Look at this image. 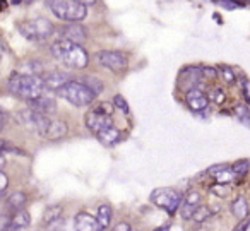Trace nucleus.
I'll return each mask as SVG.
<instances>
[{"instance_id":"nucleus-1","label":"nucleus","mask_w":250,"mask_h":231,"mask_svg":"<svg viewBox=\"0 0 250 231\" xmlns=\"http://www.w3.org/2000/svg\"><path fill=\"white\" fill-rule=\"evenodd\" d=\"M50 53L57 62H60L63 67H69V69L81 70L87 67V62H89V55L86 50L81 45H74L67 40H57L50 46Z\"/></svg>"},{"instance_id":"nucleus-2","label":"nucleus","mask_w":250,"mask_h":231,"mask_svg":"<svg viewBox=\"0 0 250 231\" xmlns=\"http://www.w3.org/2000/svg\"><path fill=\"white\" fill-rule=\"evenodd\" d=\"M7 89H9V93L21 98V100L31 101V100H36V98L43 96L45 86H43L42 79L36 76L14 74V76H11V79H9Z\"/></svg>"},{"instance_id":"nucleus-3","label":"nucleus","mask_w":250,"mask_h":231,"mask_svg":"<svg viewBox=\"0 0 250 231\" xmlns=\"http://www.w3.org/2000/svg\"><path fill=\"white\" fill-rule=\"evenodd\" d=\"M57 94L74 106H89L96 100V94L79 81H69L65 86L57 91Z\"/></svg>"},{"instance_id":"nucleus-4","label":"nucleus","mask_w":250,"mask_h":231,"mask_svg":"<svg viewBox=\"0 0 250 231\" xmlns=\"http://www.w3.org/2000/svg\"><path fill=\"white\" fill-rule=\"evenodd\" d=\"M48 7L55 18L67 22H79L87 16V7L74 0H48Z\"/></svg>"},{"instance_id":"nucleus-5","label":"nucleus","mask_w":250,"mask_h":231,"mask_svg":"<svg viewBox=\"0 0 250 231\" xmlns=\"http://www.w3.org/2000/svg\"><path fill=\"white\" fill-rule=\"evenodd\" d=\"M53 31H55V26L46 18L31 19V21H26L19 26V33L28 42H45L53 35Z\"/></svg>"},{"instance_id":"nucleus-6","label":"nucleus","mask_w":250,"mask_h":231,"mask_svg":"<svg viewBox=\"0 0 250 231\" xmlns=\"http://www.w3.org/2000/svg\"><path fill=\"white\" fill-rule=\"evenodd\" d=\"M149 199L153 204H156L158 207H161V209H165L170 214H173L177 209H180V204H182V195L177 190H171V189L154 190Z\"/></svg>"},{"instance_id":"nucleus-7","label":"nucleus","mask_w":250,"mask_h":231,"mask_svg":"<svg viewBox=\"0 0 250 231\" xmlns=\"http://www.w3.org/2000/svg\"><path fill=\"white\" fill-rule=\"evenodd\" d=\"M98 62L103 67H106L108 70H113V72H122V70L127 69V57L122 52H113V50H103V52L96 53Z\"/></svg>"},{"instance_id":"nucleus-8","label":"nucleus","mask_w":250,"mask_h":231,"mask_svg":"<svg viewBox=\"0 0 250 231\" xmlns=\"http://www.w3.org/2000/svg\"><path fill=\"white\" fill-rule=\"evenodd\" d=\"M40 79H42L45 89H50V91H59L60 87L65 86L69 81H72L69 74L62 72V70H50V72L42 74Z\"/></svg>"},{"instance_id":"nucleus-9","label":"nucleus","mask_w":250,"mask_h":231,"mask_svg":"<svg viewBox=\"0 0 250 231\" xmlns=\"http://www.w3.org/2000/svg\"><path fill=\"white\" fill-rule=\"evenodd\" d=\"M84 120H86V127L89 128L93 134H100L101 130H104V128L111 127V117H108V115H103L100 113V111L96 110H91L86 113V117H84Z\"/></svg>"},{"instance_id":"nucleus-10","label":"nucleus","mask_w":250,"mask_h":231,"mask_svg":"<svg viewBox=\"0 0 250 231\" xmlns=\"http://www.w3.org/2000/svg\"><path fill=\"white\" fill-rule=\"evenodd\" d=\"M60 40H67V42L74 43V45H83L87 40V33L83 26H79L77 22H72V24L60 29Z\"/></svg>"},{"instance_id":"nucleus-11","label":"nucleus","mask_w":250,"mask_h":231,"mask_svg":"<svg viewBox=\"0 0 250 231\" xmlns=\"http://www.w3.org/2000/svg\"><path fill=\"white\" fill-rule=\"evenodd\" d=\"M201 206V193L197 190L190 189L187 193H185L184 202L180 204V214L184 219H192L194 212L197 210V207Z\"/></svg>"},{"instance_id":"nucleus-12","label":"nucleus","mask_w":250,"mask_h":231,"mask_svg":"<svg viewBox=\"0 0 250 231\" xmlns=\"http://www.w3.org/2000/svg\"><path fill=\"white\" fill-rule=\"evenodd\" d=\"M29 105V110L36 111V113H42V115H46V117H50L52 113H55L57 111V101L55 98L52 96H40L36 98V100H31L28 101Z\"/></svg>"},{"instance_id":"nucleus-13","label":"nucleus","mask_w":250,"mask_h":231,"mask_svg":"<svg viewBox=\"0 0 250 231\" xmlns=\"http://www.w3.org/2000/svg\"><path fill=\"white\" fill-rule=\"evenodd\" d=\"M67 132H69V127H67L65 122L52 120V118H50L48 124H46V127H45V130L42 132V135H40V137L48 139V141H57V139L65 137Z\"/></svg>"},{"instance_id":"nucleus-14","label":"nucleus","mask_w":250,"mask_h":231,"mask_svg":"<svg viewBox=\"0 0 250 231\" xmlns=\"http://www.w3.org/2000/svg\"><path fill=\"white\" fill-rule=\"evenodd\" d=\"M185 101H187L188 108L192 111H204L209 106V98L202 93L199 87H192L187 94H185Z\"/></svg>"},{"instance_id":"nucleus-15","label":"nucleus","mask_w":250,"mask_h":231,"mask_svg":"<svg viewBox=\"0 0 250 231\" xmlns=\"http://www.w3.org/2000/svg\"><path fill=\"white\" fill-rule=\"evenodd\" d=\"M74 231H101L96 217L87 212H79L74 217Z\"/></svg>"},{"instance_id":"nucleus-16","label":"nucleus","mask_w":250,"mask_h":231,"mask_svg":"<svg viewBox=\"0 0 250 231\" xmlns=\"http://www.w3.org/2000/svg\"><path fill=\"white\" fill-rule=\"evenodd\" d=\"M208 173L216 180V183H229L233 178H235V173L231 171V166H226V165H216L212 168L208 169Z\"/></svg>"},{"instance_id":"nucleus-17","label":"nucleus","mask_w":250,"mask_h":231,"mask_svg":"<svg viewBox=\"0 0 250 231\" xmlns=\"http://www.w3.org/2000/svg\"><path fill=\"white\" fill-rule=\"evenodd\" d=\"M29 224H31V216H29L28 210H18L11 216V224H9L7 231H24Z\"/></svg>"},{"instance_id":"nucleus-18","label":"nucleus","mask_w":250,"mask_h":231,"mask_svg":"<svg viewBox=\"0 0 250 231\" xmlns=\"http://www.w3.org/2000/svg\"><path fill=\"white\" fill-rule=\"evenodd\" d=\"M26 200H28L26 193L21 192V190H18V192H14L12 195H9L7 210H9V212H18V210H22V209H24V206H26Z\"/></svg>"},{"instance_id":"nucleus-19","label":"nucleus","mask_w":250,"mask_h":231,"mask_svg":"<svg viewBox=\"0 0 250 231\" xmlns=\"http://www.w3.org/2000/svg\"><path fill=\"white\" fill-rule=\"evenodd\" d=\"M111 217H113V210L108 204H101L98 207V214H96V221H98V226H100L101 231H104L111 223Z\"/></svg>"},{"instance_id":"nucleus-20","label":"nucleus","mask_w":250,"mask_h":231,"mask_svg":"<svg viewBox=\"0 0 250 231\" xmlns=\"http://www.w3.org/2000/svg\"><path fill=\"white\" fill-rule=\"evenodd\" d=\"M96 135L104 146H113L122 139V132L118 130V128H115L113 125L108 127V128H104V130H101L100 134H96Z\"/></svg>"},{"instance_id":"nucleus-21","label":"nucleus","mask_w":250,"mask_h":231,"mask_svg":"<svg viewBox=\"0 0 250 231\" xmlns=\"http://www.w3.org/2000/svg\"><path fill=\"white\" fill-rule=\"evenodd\" d=\"M231 212L235 217H238L240 221L247 219V214H249V204H247L245 197H236L231 204Z\"/></svg>"},{"instance_id":"nucleus-22","label":"nucleus","mask_w":250,"mask_h":231,"mask_svg":"<svg viewBox=\"0 0 250 231\" xmlns=\"http://www.w3.org/2000/svg\"><path fill=\"white\" fill-rule=\"evenodd\" d=\"M62 217V207L60 206H50L46 207L45 214H43V223L45 224H53Z\"/></svg>"},{"instance_id":"nucleus-23","label":"nucleus","mask_w":250,"mask_h":231,"mask_svg":"<svg viewBox=\"0 0 250 231\" xmlns=\"http://www.w3.org/2000/svg\"><path fill=\"white\" fill-rule=\"evenodd\" d=\"M24 69H22L21 74H26V76H36L40 77L43 74V63L38 62V60H29V62H26Z\"/></svg>"},{"instance_id":"nucleus-24","label":"nucleus","mask_w":250,"mask_h":231,"mask_svg":"<svg viewBox=\"0 0 250 231\" xmlns=\"http://www.w3.org/2000/svg\"><path fill=\"white\" fill-rule=\"evenodd\" d=\"M79 83H83L86 87H89L94 94H100L101 91H103V84H101V81L96 79V77H83Z\"/></svg>"},{"instance_id":"nucleus-25","label":"nucleus","mask_w":250,"mask_h":231,"mask_svg":"<svg viewBox=\"0 0 250 231\" xmlns=\"http://www.w3.org/2000/svg\"><path fill=\"white\" fill-rule=\"evenodd\" d=\"M218 76L221 77L223 81H225L226 84H233L235 83V72H233L231 69H229V67H226V65H221V67H218Z\"/></svg>"},{"instance_id":"nucleus-26","label":"nucleus","mask_w":250,"mask_h":231,"mask_svg":"<svg viewBox=\"0 0 250 231\" xmlns=\"http://www.w3.org/2000/svg\"><path fill=\"white\" fill-rule=\"evenodd\" d=\"M250 169V163L247 159H242V161H236L235 165L231 166V171L235 173V176H245Z\"/></svg>"},{"instance_id":"nucleus-27","label":"nucleus","mask_w":250,"mask_h":231,"mask_svg":"<svg viewBox=\"0 0 250 231\" xmlns=\"http://www.w3.org/2000/svg\"><path fill=\"white\" fill-rule=\"evenodd\" d=\"M209 216H211V210H209V207L208 206H199L197 210L194 212V216H192V219H194L195 223H204Z\"/></svg>"},{"instance_id":"nucleus-28","label":"nucleus","mask_w":250,"mask_h":231,"mask_svg":"<svg viewBox=\"0 0 250 231\" xmlns=\"http://www.w3.org/2000/svg\"><path fill=\"white\" fill-rule=\"evenodd\" d=\"M113 106L118 108V110H120L122 113H125V115H129V111H130L129 103H127V100H125L122 94H117V96L113 98Z\"/></svg>"},{"instance_id":"nucleus-29","label":"nucleus","mask_w":250,"mask_h":231,"mask_svg":"<svg viewBox=\"0 0 250 231\" xmlns=\"http://www.w3.org/2000/svg\"><path fill=\"white\" fill-rule=\"evenodd\" d=\"M236 117H238L240 122H243L245 125H250V111L247 106H243V105H240V106H236Z\"/></svg>"},{"instance_id":"nucleus-30","label":"nucleus","mask_w":250,"mask_h":231,"mask_svg":"<svg viewBox=\"0 0 250 231\" xmlns=\"http://www.w3.org/2000/svg\"><path fill=\"white\" fill-rule=\"evenodd\" d=\"M211 192L218 197H226L228 195V187L223 185V183H216L214 187H211Z\"/></svg>"},{"instance_id":"nucleus-31","label":"nucleus","mask_w":250,"mask_h":231,"mask_svg":"<svg viewBox=\"0 0 250 231\" xmlns=\"http://www.w3.org/2000/svg\"><path fill=\"white\" fill-rule=\"evenodd\" d=\"M209 100L214 101V103H223L225 101V94H223V89H219V87H216V89L211 91V96H209Z\"/></svg>"},{"instance_id":"nucleus-32","label":"nucleus","mask_w":250,"mask_h":231,"mask_svg":"<svg viewBox=\"0 0 250 231\" xmlns=\"http://www.w3.org/2000/svg\"><path fill=\"white\" fill-rule=\"evenodd\" d=\"M201 74L204 77H208V79H214V77H218V70H216L214 67H202Z\"/></svg>"},{"instance_id":"nucleus-33","label":"nucleus","mask_w":250,"mask_h":231,"mask_svg":"<svg viewBox=\"0 0 250 231\" xmlns=\"http://www.w3.org/2000/svg\"><path fill=\"white\" fill-rule=\"evenodd\" d=\"M7 187H9V178H7V175H5L4 171H0V197H2V195L5 193Z\"/></svg>"},{"instance_id":"nucleus-34","label":"nucleus","mask_w":250,"mask_h":231,"mask_svg":"<svg viewBox=\"0 0 250 231\" xmlns=\"http://www.w3.org/2000/svg\"><path fill=\"white\" fill-rule=\"evenodd\" d=\"M94 110L100 111V113H103V115H108V117H111V111H113V108H111L110 103H101V105H98Z\"/></svg>"},{"instance_id":"nucleus-35","label":"nucleus","mask_w":250,"mask_h":231,"mask_svg":"<svg viewBox=\"0 0 250 231\" xmlns=\"http://www.w3.org/2000/svg\"><path fill=\"white\" fill-rule=\"evenodd\" d=\"M9 224H11V216L2 214V216H0V231H7Z\"/></svg>"},{"instance_id":"nucleus-36","label":"nucleus","mask_w":250,"mask_h":231,"mask_svg":"<svg viewBox=\"0 0 250 231\" xmlns=\"http://www.w3.org/2000/svg\"><path fill=\"white\" fill-rule=\"evenodd\" d=\"M111 231H132V228H130V224L129 223H118V224H115V228Z\"/></svg>"},{"instance_id":"nucleus-37","label":"nucleus","mask_w":250,"mask_h":231,"mask_svg":"<svg viewBox=\"0 0 250 231\" xmlns=\"http://www.w3.org/2000/svg\"><path fill=\"white\" fill-rule=\"evenodd\" d=\"M242 89H243V94H245V98H247V101L250 103V83L249 81H242Z\"/></svg>"},{"instance_id":"nucleus-38","label":"nucleus","mask_w":250,"mask_h":231,"mask_svg":"<svg viewBox=\"0 0 250 231\" xmlns=\"http://www.w3.org/2000/svg\"><path fill=\"white\" fill-rule=\"evenodd\" d=\"M221 5L225 9H228V11H233V9L238 7V4H236V2H233V0H221Z\"/></svg>"},{"instance_id":"nucleus-39","label":"nucleus","mask_w":250,"mask_h":231,"mask_svg":"<svg viewBox=\"0 0 250 231\" xmlns=\"http://www.w3.org/2000/svg\"><path fill=\"white\" fill-rule=\"evenodd\" d=\"M249 224H250V223H249V221H247V219H242L238 224H236L235 228H233V231H247V228H249Z\"/></svg>"},{"instance_id":"nucleus-40","label":"nucleus","mask_w":250,"mask_h":231,"mask_svg":"<svg viewBox=\"0 0 250 231\" xmlns=\"http://www.w3.org/2000/svg\"><path fill=\"white\" fill-rule=\"evenodd\" d=\"M74 2H77V4H81V5H84V7H87V5L96 4V0H74Z\"/></svg>"},{"instance_id":"nucleus-41","label":"nucleus","mask_w":250,"mask_h":231,"mask_svg":"<svg viewBox=\"0 0 250 231\" xmlns=\"http://www.w3.org/2000/svg\"><path fill=\"white\" fill-rule=\"evenodd\" d=\"M5 166V158H4V154L0 152V171H2V168Z\"/></svg>"},{"instance_id":"nucleus-42","label":"nucleus","mask_w":250,"mask_h":231,"mask_svg":"<svg viewBox=\"0 0 250 231\" xmlns=\"http://www.w3.org/2000/svg\"><path fill=\"white\" fill-rule=\"evenodd\" d=\"M4 124H5V117L2 113H0V130L4 128Z\"/></svg>"},{"instance_id":"nucleus-43","label":"nucleus","mask_w":250,"mask_h":231,"mask_svg":"<svg viewBox=\"0 0 250 231\" xmlns=\"http://www.w3.org/2000/svg\"><path fill=\"white\" fill-rule=\"evenodd\" d=\"M168 228H170V224H165V226L158 228V230H154V231H165V230H168Z\"/></svg>"},{"instance_id":"nucleus-44","label":"nucleus","mask_w":250,"mask_h":231,"mask_svg":"<svg viewBox=\"0 0 250 231\" xmlns=\"http://www.w3.org/2000/svg\"><path fill=\"white\" fill-rule=\"evenodd\" d=\"M22 2H35V0H22Z\"/></svg>"}]
</instances>
